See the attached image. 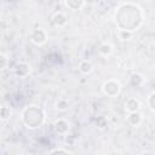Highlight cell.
<instances>
[{"instance_id":"obj_1","label":"cell","mask_w":155,"mask_h":155,"mask_svg":"<svg viewBox=\"0 0 155 155\" xmlns=\"http://www.w3.org/2000/svg\"><path fill=\"white\" fill-rule=\"evenodd\" d=\"M144 11L134 2H124L115 8L114 19L119 30L137 31L144 23Z\"/></svg>"},{"instance_id":"obj_2","label":"cell","mask_w":155,"mask_h":155,"mask_svg":"<svg viewBox=\"0 0 155 155\" xmlns=\"http://www.w3.org/2000/svg\"><path fill=\"white\" fill-rule=\"evenodd\" d=\"M46 120V114L44 109L38 105H27L21 113V121L28 130L40 128Z\"/></svg>"},{"instance_id":"obj_3","label":"cell","mask_w":155,"mask_h":155,"mask_svg":"<svg viewBox=\"0 0 155 155\" xmlns=\"http://www.w3.org/2000/svg\"><path fill=\"white\" fill-rule=\"evenodd\" d=\"M102 93L107 97H110V98H114V97H117L121 92V84L119 80L116 79H108L103 82L102 87Z\"/></svg>"},{"instance_id":"obj_4","label":"cell","mask_w":155,"mask_h":155,"mask_svg":"<svg viewBox=\"0 0 155 155\" xmlns=\"http://www.w3.org/2000/svg\"><path fill=\"white\" fill-rule=\"evenodd\" d=\"M29 39H30V41H31L34 45H36V46H42L44 44H46V41H47V39H48V35H47V33H46L45 29H42V28H36V29H34V30L30 33Z\"/></svg>"},{"instance_id":"obj_5","label":"cell","mask_w":155,"mask_h":155,"mask_svg":"<svg viewBox=\"0 0 155 155\" xmlns=\"http://www.w3.org/2000/svg\"><path fill=\"white\" fill-rule=\"evenodd\" d=\"M53 130L59 136H65L68 134L69 130H70V122L64 119V117H59L57 120H54L53 122Z\"/></svg>"},{"instance_id":"obj_6","label":"cell","mask_w":155,"mask_h":155,"mask_svg":"<svg viewBox=\"0 0 155 155\" xmlns=\"http://www.w3.org/2000/svg\"><path fill=\"white\" fill-rule=\"evenodd\" d=\"M15 75L17 78H21V79H24L27 78L30 71H31V68H30V64L27 63V62H18L16 65H15Z\"/></svg>"},{"instance_id":"obj_7","label":"cell","mask_w":155,"mask_h":155,"mask_svg":"<svg viewBox=\"0 0 155 155\" xmlns=\"http://www.w3.org/2000/svg\"><path fill=\"white\" fill-rule=\"evenodd\" d=\"M140 101L136 97H128L125 103H124V108L127 113H133V111H139L140 110Z\"/></svg>"},{"instance_id":"obj_8","label":"cell","mask_w":155,"mask_h":155,"mask_svg":"<svg viewBox=\"0 0 155 155\" xmlns=\"http://www.w3.org/2000/svg\"><path fill=\"white\" fill-rule=\"evenodd\" d=\"M51 22H52L53 27H56V28H64L68 24V16L65 13L58 11V12L53 13Z\"/></svg>"},{"instance_id":"obj_9","label":"cell","mask_w":155,"mask_h":155,"mask_svg":"<svg viewBox=\"0 0 155 155\" xmlns=\"http://www.w3.org/2000/svg\"><path fill=\"white\" fill-rule=\"evenodd\" d=\"M126 122L132 127H138L143 122V115L140 111H133L128 113L126 116Z\"/></svg>"},{"instance_id":"obj_10","label":"cell","mask_w":155,"mask_h":155,"mask_svg":"<svg viewBox=\"0 0 155 155\" xmlns=\"http://www.w3.org/2000/svg\"><path fill=\"white\" fill-rule=\"evenodd\" d=\"M78 69H79V71H80L81 74H84V75H90V74L93 71V64H92V62L88 61V59H82V61L79 62Z\"/></svg>"},{"instance_id":"obj_11","label":"cell","mask_w":155,"mask_h":155,"mask_svg":"<svg viewBox=\"0 0 155 155\" xmlns=\"http://www.w3.org/2000/svg\"><path fill=\"white\" fill-rule=\"evenodd\" d=\"M86 0H64V5L67 8L71 11H80L84 8Z\"/></svg>"},{"instance_id":"obj_12","label":"cell","mask_w":155,"mask_h":155,"mask_svg":"<svg viewBox=\"0 0 155 155\" xmlns=\"http://www.w3.org/2000/svg\"><path fill=\"white\" fill-rule=\"evenodd\" d=\"M98 52H99V54L103 56V57H110V56L113 54V52H114V46H113L110 42L104 41V42H102V44L99 45Z\"/></svg>"},{"instance_id":"obj_13","label":"cell","mask_w":155,"mask_h":155,"mask_svg":"<svg viewBox=\"0 0 155 155\" xmlns=\"http://www.w3.org/2000/svg\"><path fill=\"white\" fill-rule=\"evenodd\" d=\"M145 82V78L139 73H132L130 75V84L133 87H142Z\"/></svg>"},{"instance_id":"obj_14","label":"cell","mask_w":155,"mask_h":155,"mask_svg":"<svg viewBox=\"0 0 155 155\" xmlns=\"http://www.w3.org/2000/svg\"><path fill=\"white\" fill-rule=\"evenodd\" d=\"M11 115H12L11 108L7 107V105H5V104H2L1 105V109H0V119H1V122L8 121L10 117H11Z\"/></svg>"},{"instance_id":"obj_15","label":"cell","mask_w":155,"mask_h":155,"mask_svg":"<svg viewBox=\"0 0 155 155\" xmlns=\"http://www.w3.org/2000/svg\"><path fill=\"white\" fill-rule=\"evenodd\" d=\"M56 109L59 111H65L69 109V102L65 98H59L56 102Z\"/></svg>"},{"instance_id":"obj_16","label":"cell","mask_w":155,"mask_h":155,"mask_svg":"<svg viewBox=\"0 0 155 155\" xmlns=\"http://www.w3.org/2000/svg\"><path fill=\"white\" fill-rule=\"evenodd\" d=\"M94 125L98 130H105L107 126H108V121H107V117L105 116H98L96 120H94Z\"/></svg>"},{"instance_id":"obj_17","label":"cell","mask_w":155,"mask_h":155,"mask_svg":"<svg viewBox=\"0 0 155 155\" xmlns=\"http://www.w3.org/2000/svg\"><path fill=\"white\" fill-rule=\"evenodd\" d=\"M147 104H148L149 109H150L153 113H155V91H153V92L148 96V98H147Z\"/></svg>"},{"instance_id":"obj_18","label":"cell","mask_w":155,"mask_h":155,"mask_svg":"<svg viewBox=\"0 0 155 155\" xmlns=\"http://www.w3.org/2000/svg\"><path fill=\"white\" fill-rule=\"evenodd\" d=\"M132 35H133V33H132V31L119 30V38H120L122 41H126V40H131V39H132Z\"/></svg>"},{"instance_id":"obj_19","label":"cell","mask_w":155,"mask_h":155,"mask_svg":"<svg viewBox=\"0 0 155 155\" xmlns=\"http://www.w3.org/2000/svg\"><path fill=\"white\" fill-rule=\"evenodd\" d=\"M8 65V57L5 54V53H1L0 54V67H1V71L6 70Z\"/></svg>"},{"instance_id":"obj_20","label":"cell","mask_w":155,"mask_h":155,"mask_svg":"<svg viewBox=\"0 0 155 155\" xmlns=\"http://www.w3.org/2000/svg\"><path fill=\"white\" fill-rule=\"evenodd\" d=\"M48 154H73V151L64 149V148H54L48 151Z\"/></svg>"},{"instance_id":"obj_21","label":"cell","mask_w":155,"mask_h":155,"mask_svg":"<svg viewBox=\"0 0 155 155\" xmlns=\"http://www.w3.org/2000/svg\"><path fill=\"white\" fill-rule=\"evenodd\" d=\"M22 1H29V0H22Z\"/></svg>"}]
</instances>
